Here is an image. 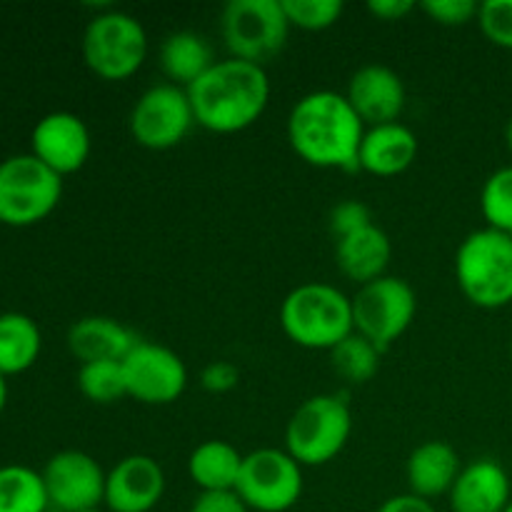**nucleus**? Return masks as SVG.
Instances as JSON below:
<instances>
[{
  "instance_id": "obj_1",
  "label": "nucleus",
  "mask_w": 512,
  "mask_h": 512,
  "mask_svg": "<svg viewBox=\"0 0 512 512\" xmlns=\"http://www.w3.org/2000/svg\"><path fill=\"white\" fill-rule=\"evenodd\" d=\"M365 123L345 93L313 90L288 115L290 148L313 168L358 170Z\"/></svg>"
},
{
  "instance_id": "obj_2",
  "label": "nucleus",
  "mask_w": 512,
  "mask_h": 512,
  "mask_svg": "<svg viewBox=\"0 0 512 512\" xmlns=\"http://www.w3.org/2000/svg\"><path fill=\"white\" fill-rule=\"evenodd\" d=\"M195 125L218 135L248 130L270 103V78L263 65L238 58L218 60L188 88Z\"/></svg>"
},
{
  "instance_id": "obj_3",
  "label": "nucleus",
  "mask_w": 512,
  "mask_h": 512,
  "mask_svg": "<svg viewBox=\"0 0 512 512\" xmlns=\"http://www.w3.org/2000/svg\"><path fill=\"white\" fill-rule=\"evenodd\" d=\"M280 328L305 350H333L353 330V303L330 283H303L285 295Z\"/></svg>"
},
{
  "instance_id": "obj_4",
  "label": "nucleus",
  "mask_w": 512,
  "mask_h": 512,
  "mask_svg": "<svg viewBox=\"0 0 512 512\" xmlns=\"http://www.w3.org/2000/svg\"><path fill=\"white\" fill-rule=\"evenodd\" d=\"M455 278L465 298L483 310L512 303V235L480 228L455 253Z\"/></svg>"
},
{
  "instance_id": "obj_5",
  "label": "nucleus",
  "mask_w": 512,
  "mask_h": 512,
  "mask_svg": "<svg viewBox=\"0 0 512 512\" xmlns=\"http://www.w3.org/2000/svg\"><path fill=\"white\" fill-rule=\"evenodd\" d=\"M353 435V410L338 393L303 400L285 425V450L303 468H320L338 458Z\"/></svg>"
},
{
  "instance_id": "obj_6",
  "label": "nucleus",
  "mask_w": 512,
  "mask_h": 512,
  "mask_svg": "<svg viewBox=\"0 0 512 512\" xmlns=\"http://www.w3.org/2000/svg\"><path fill=\"white\" fill-rule=\"evenodd\" d=\"M290 20L283 0H230L220 13V38L230 58L263 65L283 53Z\"/></svg>"
},
{
  "instance_id": "obj_7",
  "label": "nucleus",
  "mask_w": 512,
  "mask_h": 512,
  "mask_svg": "<svg viewBox=\"0 0 512 512\" xmlns=\"http://www.w3.org/2000/svg\"><path fill=\"white\" fill-rule=\"evenodd\" d=\"M63 178L33 153L10 155L0 163V223L10 228L38 225L58 208Z\"/></svg>"
},
{
  "instance_id": "obj_8",
  "label": "nucleus",
  "mask_w": 512,
  "mask_h": 512,
  "mask_svg": "<svg viewBox=\"0 0 512 512\" xmlns=\"http://www.w3.org/2000/svg\"><path fill=\"white\" fill-rule=\"evenodd\" d=\"M80 50L98 78L125 80L148 58V33L135 15L110 8L90 20Z\"/></svg>"
},
{
  "instance_id": "obj_9",
  "label": "nucleus",
  "mask_w": 512,
  "mask_h": 512,
  "mask_svg": "<svg viewBox=\"0 0 512 512\" xmlns=\"http://www.w3.org/2000/svg\"><path fill=\"white\" fill-rule=\"evenodd\" d=\"M353 330L378 350H390L413 325L418 313V295L413 285L395 275L365 283L350 298Z\"/></svg>"
},
{
  "instance_id": "obj_10",
  "label": "nucleus",
  "mask_w": 512,
  "mask_h": 512,
  "mask_svg": "<svg viewBox=\"0 0 512 512\" xmlns=\"http://www.w3.org/2000/svg\"><path fill=\"white\" fill-rule=\"evenodd\" d=\"M303 465L278 448L245 455L235 493L255 512H288L303 498Z\"/></svg>"
},
{
  "instance_id": "obj_11",
  "label": "nucleus",
  "mask_w": 512,
  "mask_h": 512,
  "mask_svg": "<svg viewBox=\"0 0 512 512\" xmlns=\"http://www.w3.org/2000/svg\"><path fill=\"white\" fill-rule=\"evenodd\" d=\"M195 125L188 90L173 83L150 85L130 110L128 128L135 143L148 150H170L183 143Z\"/></svg>"
},
{
  "instance_id": "obj_12",
  "label": "nucleus",
  "mask_w": 512,
  "mask_h": 512,
  "mask_svg": "<svg viewBox=\"0 0 512 512\" xmlns=\"http://www.w3.org/2000/svg\"><path fill=\"white\" fill-rule=\"evenodd\" d=\"M43 483L50 508L60 512H95L105 505L108 473L83 450H60L45 463Z\"/></svg>"
},
{
  "instance_id": "obj_13",
  "label": "nucleus",
  "mask_w": 512,
  "mask_h": 512,
  "mask_svg": "<svg viewBox=\"0 0 512 512\" xmlns=\"http://www.w3.org/2000/svg\"><path fill=\"white\" fill-rule=\"evenodd\" d=\"M128 398L143 405H170L188 388V368L175 350L140 340L123 360Z\"/></svg>"
},
{
  "instance_id": "obj_14",
  "label": "nucleus",
  "mask_w": 512,
  "mask_h": 512,
  "mask_svg": "<svg viewBox=\"0 0 512 512\" xmlns=\"http://www.w3.org/2000/svg\"><path fill=\"white\" fill-rule=\"evenodd\" d=\"M30 145H33L35 158L63 178V175L78 173L88 163L93 140H90V130L80 115L55 110L35 123Z\"/></svg>"
},
{
  "instance_id": "obj_15",
  "label": "nucleus",
  "mask_w": 512,
  "mask_h": 512,
  "mask_svg": "<svg viewBox=\"0 0 512 512\" xmlns=\"http://www.w3.org/2000/svg\"><path fill=\"white\" fill-rule=\"evenodd\" d=\"M345 98L353 105L365 128H373V125L400 123V115L408 103V90L393 68L368 63L350 75Z\"/></svg>"
},
{
  "instance_id": "obj_16",
  "label": "nucleus",
  "mask_w": 512,
  "mask_h": 512,
  "mask_svg": "<svg viewBox=\"0 0 512 512\" xmlns=\"http://www.w3.org/2000/svg\"><path fill=\"white\" fill-rule=\"evenodd\" d=\"M165 495V473L150 455H128L108 470L105 508L110 512H150Z\"/></svg>"
},
{
  "instance_id": "obj_17",
  "label": "nucleus",
  "mask_w": 512,
  "mask_h": 512,
  "mask_svg": "<svg viewBox=\"0 0 512 512\" xmlns=\"http://www.w3.org/2000/svg\"><path fill=\"white\" fill-rule=\"evenodd\" d=\"M510 500L512 485L508 470L490 458L463 465L448 495L453 512H505Z\"/></svg>"
},
{
  "instance_id": "obj_18",
  "label": "nucleus",
  "mask_w": 512,
  "mask_h": 512,
  "mask_svg": "<svg viewBox=\"0 0 512 512\" xmlns=\"http://www.w3.org/2000/svg\"><path fill=\"white\" fill-rule=\"evenodd\" d=\"M420 140L408 125L385 123L365 128L358 155V170L375 178H393L405 173L418 160Z\"/></svg>"
},
{
  "instance_id": "obj_19",
  "label": "nucleus",
  "mask_w": 512,
  "mask_h": 512,
  "mask_svg": "<svg viewBox=\"0 0 512 512\" xmlns=\"http://www.w3.org/2000/svg\"><path fill=\"white\" fill-rule=\"evenodd\" d=\"M138 343L140 338L128 325L108 315H88V318L75 320L68 330V350L80 365L95 363V360L123 363Z\"/></svg>"
},
{
  "instance_id": "obj_20",
  "label": "nucleus",
  "mask_w": 512,
  "mask_h": 512,
  "mask_svg": "<svg viewBox=\"0 0 512 512\" xmlns=\"http://www.w3.org/2000/svg\"><path fill=\"white\" fill-rule=\"evenodd\" d=\"M390 258H393L390 235L375 223L335 240V263L345 278L358 283V288L388 275L385 270Z\"/></svg>"
},
{
  "instance_id": "obj_21",
  "label": "nucleus",
  "mask_w": 512,
  "mask_h": 512,
  "mask_svg": "<svg viewBox=\"0 0 512 512\" xmlns=\"http://www.w3.org/2000/svg\"><path fill=\"white\" fill-rule=\"evenodd\" d=\"M460 470H463V463L453 445L445 440H428L410 453L405 478H408L410 493L433 503L435 498L450 495Z\"/></svg>"
},
{
  "instance_id": "obj_22",
  "label": "nucleus",
  "mask_w": 512,
  "mask_h": 512,
  "mask_svg": "<svg viewBox=\"0 0 512 512\" xmlns=\"http://www.w3.org/2000/svg\"><path fill=\"white\" fill-rule=\"evenodd\" d=\"M158 60L168 83L180 85L185 90L198 83L218 63L205 35L195 33V30H175V33H170L160 45Z\"/></svg>"
},
{
  "instance_id": "obj_23",
  "label": "nucleus",
  "mask_w": 512,
  "mask_h": 512,
  "mask_svg": "<svg viewBox=\"0 0 512 512\" xmlns=\"http://www.w3.org/2000/svg\"><path fill=\"white\" fill-rule=\"evenodd\" d=\"M245 455L228 440H205L190 453L188 475L200 493L235 490Z\"/></svg>"
},
{
  "instance_id": "obj_24",
  "label": "nucleus",
  "mask_w": 512,
  "mask_h": 512,
  "mask_svg": "<svg viewBox=\"0 0 512 512\" xmlns=\"http://www.w3.org/2000/svg\"><path fill=\"white\" fill-rule=\"evenodd\" d=\"M43 338L25 313H0V375H20L38 360Z\"/></svg>"
},
{
  "instance_id": "obj_25",
  "label": "nucleus",
  "mask_w": 512,
  "mask_h": 512,
  "mask_svg": "<svg viewBox=\"0 0 512 512\" xmlns=\"http://www.w3.org/2000/svg\"><path fill=\"white\" fill-rule=\"evenodd\" d=\"M50 508L43 475L25 465L0 468V512H45Z\"/></svg>"
},
{
  "instance_id": "obj_26",
  "label": "nucleus",
  "mask_w": 512,
  "mask_h": 512,
  "mask_svg": "<svg viewBox=\"0 0 512 512\" xmlns=\"http://www.w3.org/2000/svg\"><path fill=\"white\" fill-rule=\"evenodd\" d=\"M383 350L375 348L363 335L350 333L343 343L330 350V365L335 373L353 385H365L378 375Z\"/></svg>"
},
{
  "instance_id": "obj_27",
  "label": "nucleus",
  "mask_w": 512,
  "mask_h": 512,
  "mask_svg": "<svg viewBox=\"0 0 512 512\" xmlns=\"http://www.w3.org/2000/svg\"><path fill=\"white\" fill-rule=\"evenodd\" d=\"M75 380H78V390L83 393V398H88L95 405H113L128 398L123 363H118V360L83 363Z\"/></svg>"
},
{
  "instance_id": "obj_28",
  "label": "nucleus",
  "mask_w": 512,
  "mask_h": 512,
  "mask_svg": "<svg viewBox=\"0 0 512 512\" xmlns=\"http://www.w3.org/2000/svg\"><path fill=\"white\" fill-rule=\"evenodd\" d=\"M480 213L488 228L512 235V165L488 175L480 190Z\"/></svg>"
},
{
  "instance_id": "obj_29",
  "label": "nucleus",
  "mask_w": 512,
  "mask_h": 512,
  "mask_svg": "<svg viewBox=\"0 0 512 512\" xmlns=\"http://www.w3.org/2000/svg\"><path fill=\"white\" fill-rule=\"evenodd\" d=\"M283 8L290 28L320 33V30L333 28L343 18L345 5L340 0H283Z\"/></svg>"
},
{
  "instance_id": "obj_30",
  "label": "nucleus",
  "mask_w": 512,
  "mask_h": 512,
  "mask_svg": "<svg viewBox=\"0 0 512 512\" xmlns=\"http://www.w3.org/2000/svg\"><path fill=\"white\" fill-rule=\"evenodd\" d=\"M478 25L490 43L512 50V0H485V3H480Z\"/></svg>"
},
{
  "instance_id": "obj_31",
  "label": "nucleus",
  "mask_w": 512,
  "mask_h": 512,
  "mask_svg": "<svg viewBox=\"0 0 512 512\" xmlns=\"http://www.w3.org/2000/svg\"><path fill=\"white\" fill-rule=\"evenodd\" d=\"M420 10L430 15L438 25H448V28H458V25H468L478 20L480 3L475 0H425L420 3Z\"/></svg>"
},
{
  "instance_id": "obj_32",
  "label": "nucleus",
  "mask_w": 512,
  "mask_h": 512,
  "mask_svg": "<svg viewBox=\"0 0 512 512\" xmlns=\"http://www.w3.org/2000/svg\"><path fill=\"white\" fill-rule=\"evenodd\" d=\"M370 223H373V213L363 200H343V203L333 205L328 215V228L335 240L345 238V235L355 233Z\"/></svg>"
},
{
  "instance_id": "obj_33",
  "label": "nucleus",
  "mask_w": 512,
  "mask_h": 512,
  "mask_svg": "<svg viewBox=\"0 0 512 512\" xmlns=\"http://www.w3.org/2000/svg\"><path fill=\"white\" fill-rule=\"evenodd\" d=\"M240 383V370L238 365H233L230 360H213L203 368L200 373V385H203L205 393L213 395H225L230 390L238 388Z\"/></svg>"
},
{
  "instance_id": "obj_34",
  "label": "nucleus",
  "mask_w": 512,
  "mask_h": 512,
  "mask_svg": "<svg viewBox=\"0 0 512 512\" xmlns=\"http://www.w3.org/2000/svg\"><path fill=\"white\" fill-rule=\"evenodd\" d=\"M190 512H250L235 490H220V493H200L190 505Z\"/></svg>"
},
{
  "instance_id": "obj_35",
  "label": "nucleus",
  "mask_w": 512,
  "mask_h": 512,
  "mask_svg": "<svg viewBox=\"0 0 512 512\" xmlns=\"http://www.w3.org/2000/svg\"><path fill=\"white\" fill-rule=\"evenodd\" d=\"M418 8L410 0H370L368 10L370 15H375L383 23H395V20H403L405 15H410L413 10Z\"/></svg>"
},
{
  "instance_id": "obj_36",
  "label": "nucleus",
  "mask_w": 512,
  "mask_h": 512,
  "mask_svg": "<svg viewBox=\"0 0 512 512\" xmlns=\"http://www.w3.org/2000/svg\"><path fill=\"white\" fill-rule=\"evenodd\" d=\"M375 512H438L435 505L430 500L418 498L413 493H403V495H393V498L385 500Z\"/></svg>"
},
{
  "instance_id": "obj_37",
  "label": "nucleus",
  "mask_w": 512,
  "mask_h": 512,
  "mask_svg": "<svg viewBox=\"0 0 512 512\" xmlns=\"http://www.w3.org/2000/svg\"><path fill=\"white\" fill-rule=\"evenodd\" d=\"M5 403H8V383H5V378L0 375V413L5 410Z\"/></svg>"
},
{
  "instance_id": "obj_38",
  "label": "nucleus",
  "mask_w": 512,
  "mask_h": 512,
  "mask_svg": "<svg viewBox=\"0 0 512 512\" xmlns=\"http://www.w3.org/2000/svg\"><path fill=\"white\" fill-rule=\"evenodd\" d=\"M505 145H508V150L512 155V118L508 120V125H505Z\"/></svg>"
},
{
  "instance_id": "obj_39",
  "label": "nucleus",
  "mask_w": 512,
  "mask_h": 512,
  "mask_svg": "<svg viewBox=\"0 0 512 512\" xmlns=\"http://www.w3.org/2000/svg\"><path fill=\"white\" fill-rule=\"evenodd\" d=\"M505 512H512V500H510V505H508V508H505Z\"/></svg>"
},
{
  "instance_id": "obj_40",
  "label": "nucleus",
  "mask_w": 512,
  "mask_h": 512,
  "mask_svg": "<svg viewBox=\"0 0 512 512\" xmlns=\"http://www.w3.org/2000/svg\"><path fill=\"white\" fill-rule=\"evenodd\" d=\"M510 360H512V343H510Z\"/></svg>"
},
{
  "instance_id": "obj_41",
  "label": "nucleus",
  "mask_w": 512,
  "mask_h": 512,
  "mask_svg": "<svg viewBox=\"0 0 512 512\" xmlns=\"http://www.w3.org/2000/svg\"><path fill=\"white\" fill-rule=\"evenodd\" d=\"M95 512H100V510H95Z\"/></svg>"
}]
</instances>
